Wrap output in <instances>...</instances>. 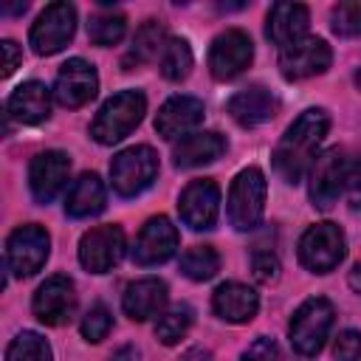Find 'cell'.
<instances>
[{
	"label": "cell",
	"instance_id": "obj_36",
	"mask_svg": "<svg viewBox=\"0 0 361 361\" xmlns=\"http://www.w3.org/2000/svg\"><path fill=\"white\" fill-rule=\"evenodd\" d=\"M240 361H282V355H279V347H276V341L274 338H268V336H259L245 353H243V358Z\"/></svg>",
	"mask_w": 361,
	"mask_h": 361
},
{
	"label": "cell",
	"instance_id": "obj_14",
	"mask_svg": "<svg viewBox=\"0 0 361 361\" xmlns=\"http://www.w3.org/2000/svg\"><path fill=\"white\" fill-rule=\"evenodd\" d=\"M96 93H99V73L90 62L73 56L59 68L54 82V96L62 107H82L90 99H96Z\"/></svg>",
	"mask_w": 361,
	"mask_h": 361
},
{
	"label": "cell",
	"instance_id": "obj_39",
	"mask_svg": "<svg viewBox=\"0 0 361 361\" xmlns=\"http://www.w3.org/2000/svg\"><path fill=\"white\" fill-rule=\"evenodd\" d=\"M212 358V353L206 350V347H192V350H186L178 361H209Z\"/></svg>",
	"mask_w": 361,
	"mask_h": 361
},
{
	"label": "cell",
	"instance_id": "obj_33",
	"mask_svg": "<svg viewBox=\"0 0 361 361\" xmlns=\"http://www.w3.org/2000/svg\"><path fill=\"white\" fill-rule=\"evenodd\" d=\"M110 327H113V316H110V310L102 305V302H96L87 313H85V319H82V336L87 338V341H102V338H107V333H110Z\"/></svg>",
	"mask_w": 361,
	"mask_h": 361
},
{
	"label": "cell",
	"instance_id": "obj_32",
	"mask_svg": "<svg viewBox=\"0 0 361 361\" xmlns=\"http://www.w3.org/2000/svg\"><path fill=\"white\" fill-rule=\"evenodd\" d=\"M330 20L338 37H361V0H347L333 6Z\"/></svg>",
	"mask_w": 361,
	"mask_h": 361
},
{
	"label": "cell",
	"instance_id": "obj_21",
	"mask_svg": "<svg viewBox=\"0 0 361 361\" xmlns=\"http://www.w3.org/2000/svg\"><path fill=\"white\" fill-rule=\"evenodd\" d=\"M212 307L223 322L231 324H245L257 316L259 310V296L254 288L243 285V282H223L217 285V290L212 293Z\"/></svg>",
	"mask_w": 361,
	"mask_h": 361
},
{
	"label": "cell",
	"instance_id": "obj_3",
	"mask_svg": "<svg viewBox=\"0 0 361 361\" xmlns=\"http://www.w3.org/2000/svg\"><path fill=\"white\" fill-rule=\"evenodd\" d=\"M265 195H268V183L262 169L248 166L243 169L228 189V220L237 231H251L259 226L262 212H265Z\"/></svg>",
	"mask_w": 361,
	"mask_h": 361
},
{
	"label": "cell",
	"instance_id": "obj_28",
	"mask_svg": "<svg viewBox=\"0 0 361 361\" xmlns=\"http://www.w3.org/2000/svg\"><path fill=\"white\" fill-rule=\"evenodd\" d=\"M180 271L195 282H206L220 271V254L212 245H192L180 257Z\"/></svg>",
	"mask_w": 361,
	"mask_h": 361
},
{
	"label": "cell",
	"instance_id": "obj_41",
	"mask_svg": "<svg viewBox=\"0 0 361 361\" xmlns=\"http://www.w3.org/2000/svg\"><path fill=\"white\" fill-rule=\"evenodd\" d=\"M347 282H350V288H353L355 293H361V262H358V265H353V271H350Z\"/></svg>",
	"mask_w": 361,
	"mask_h": 361
},
{
	"label": "cell",
	"instance_id": "obj_25",
	"mask_svg": "<svg viewBox=\"0 0 361 361\" xmlns=\"http://www.w3.org/2000/svg\"><path fill=\"white\" fill-rule=\"evenodd\" d=\"M104 203H107V192L96 172L79 175L65 195V212L71 217H93L104 209Z\"/></svg>",
	"mask_w": 361,
	"mask_h": 361
},
{
	"label": "cell",
	"instance_id": "obj_22",
	"mask_svg": "<svg viewBox=\"0 0 361 361\" xmlns=\"http://www.w3.org/2000/svg\"><path fill=\"white\" fill-rule=\"evenodd\" d=\"M6 116L17 118L20 124H39L51 116V93L42 82L31 79L11 90L6 102Z\"/></svg>",
	"mask_w": 361,
	"mask_h": 361
},
{
	"label": "cell",
	"instance_id": "obj_18",
	"mask_svg": "<svg viewBox=\"0 0 361 361\" xmlns=\"http://www.w3.org/2000/svg\"><path fill=\"white\" fill-rule=\"evenodd\" d=\"M203 102L195 96H172L161 104L158 116H155V130L161 138L175 141V138H186L200 121H203Z\"/></svg>",
	"mask_w": 361,
	"mask_h": 361
},
{
	"label": "cell",
	"instance_id": "obj_4",
	"mask_svg": "<svg viewBox=\"0 0 361 361\" xmlns=\"http://www.w3.org/2000/svg\"><path fill=\"white\" fill-rule=\"evenodd\" d=\"M333 316H336L333 305L324 296H310L307 302H302L290 319V327H288L293 350L299 355H316L330 336Z\"/></svg>",
	"mask_w": 361,
	"mask_h": 361
},
{
	"label": "cell",
	"instance_id": "obj_13",
	"mask_svg": "<svg viewBox=\"0 0 361 361\" xmlns=\"http://www.w3.org/2000/svg\"><path fill=\"white\" fill-rule=\"evenodd\" d=\"M178 212H180V220L189 228H195V231L212 228L217 223V214H220V189H217V183L209 180V178L192 180L180 192Z\"/></svg>",
	"mask_w": 361,
	"mask_h": 361
},
{
	"label": "cell",
	"instance_id": "obj_11",
	"mask_svg": "<svg viewBox=\"0 0 361 361\" xmlns=\"http://www.w3.org/2000/svg\"><path fill=\"white\" fill-rule=\"evenodd\" d=\"M254 59V45L251 37L240 28H228L223 34L214 37L212 48H209V68L214 79H234L240 76Z\"/></svg>",
	"mask_w": 361,
	"mask_h": 361
},
{
	"label": "cell",
	"instance_id": "obj_6",
	"mask_svg": "<svg viewBox=\"0 0 361 361\" xmlns=\"http://www.w3.org/2000/svg\"><path fill=\"white\" fill-rule=\"evenodd\" d=\"M347 254L344 231L336 223H316L299 240V259L313 274H330Z\"/></svg>",
	"mask_w": 361,
	"mask_h": 361
},
{
	"label": "cell",
	"instance_id": "obj_23",
	"mask_svg": "<svg viewBox=\"0 0 361 361\" xmlns=\"http://www.w3.org/2000/svg\"><path fill=\"white\" fill-rule=\"evenodd\" d=\"M310 23V11L302 3H276L268 11V39L279 48H288L299 39H305Z\"/></svg>",
	"mask_w": 361,
	"mask_h": 361
},
{
	"label": "cell",
	"instance_id": "obj_15",
	"mask_svg": "<svg viewBox=\"0 0 361 361\" xmlns=\"http://www.w3.org/2000/svg\"><path fill=\"white\" fill-rule=\"evenodd\" d=\"M347 158L338 147L322 152L310 166V200L316 209H330L344 192Z\"/></svg>",
	"mask_w": 361,
	"mask_h": 361
},
{
	"label": "cell",
	"instance_id": "obj_26",
	"mask_svg": "<svg viewBox=\"0 0 361 361\" xmlns=\"http://www.w3.org/2000/svg\"><path fill=\"white\" fill-rule=\"evenodd\" d=\"M164 45H166V28H164L158 20H147V23L135 31L133 48H130L124 65H130L133 59H135V62H149V59H155V56L164 51Z\"/></svg>",
	"mask_w": 361,
	"mask_h": 361
},
{
	"label": "cell",
	"instance_id": "obj_9",
	"mask_svg": "<svg viewBox=\"0 0 361 361\" xmlns=\"http://www.w3.org/2000/svg\"><path fill=\"white\" fill-rule=\"evenodd\" d=\"M124 257V231L121 226H96L79 240V262L90 274H107Z\"/></svg>",
	"mask_w": 361,
	"mask_h": 361
},
{
	"label": "cell",
	"instance_id": "obj_16",
	"mask_svg": "<svg viewBox=\"0 0 361 361\" xmlns=\"http://www.w3.org/2000/svg\"><path fill=\"white\" fill-rule=\"evenodd\" d=\"M71 175V158L59 149H45L39 155H34L31 166H28V186L37 203H51L62 186L68 183Z\"/></svg>",
	"mask_w": 361,
	"mask_h": 361
},
{
	"label": "cell",
	"instance_id": "obj_27",
	"mask_svg": "<svg viewBox=\"0 0 361 361\" xmlns=\"http://www.w3.org/2000/svg\"><path fill=\"white\" fill-rule=\"evenodd\" d=\"M192 62H195V56H192V48H189L186 39H180V37L166 39V45L161 51V62H158L164 79H169V82L186 79L189 71H192Z\"/></svg>",
	"mask_w": 361,
	"mask_h": 361
},
{
	"label": "cell",
	"instance_id": "obj_35",
	"mask_svg": "<svg viewBox=\"0 0 361 361\" xmlns=\"http://www.w3.org/2000/svg\"><path fill=\"white\" fill-rule=\"evenodd\" d=\"M251 271L257 282H274L279 276V259L271 251H254L251 257Z\"/></svg>",
	"mask_w": 361,
	"mask_h": 361
},
{
	"label": "cell",
	"instance_id": "obj_10",
	"mask_svg": "<svg viewBox=\"0 0 361 361\" xmlns=\"http://www.w3.org/2000/svg\"><path fill=\"white\" fill-rule=\"evenodd\" d=\"M34 316L42 322V324H51V327H62L73 319L76 313V288L68 276L62 274H54L48 276L37 293H34Z\"/></svg>",
	"mask_w": 361,
	"mask_h": 361
},
{
	"label": "cell",
	"instance_id": "obj_34",
	"mask_svg": "<svg viewBox=\"0 0 361 361\" xmlns=\"http://www.w3.org/2000/svg\"><path fill=\"white\" fill-rule=\"evenodd\" d=\"M336 361H361V333L358 330H341L333 344Z\"/></svg>",
	"mask_w": 361,
	"mask_h": 361
},
{
	"label": "cell",
	"instance_id": "obj_42",
	"mask_svg": "<svg viewBox=\"0 0 361 361\" xmlns=\"http://www.w3.org/2000/svg\"><path fill=\"white\" fill-rule=\"evenodd\" d=\"M355 85L361 87V68H358V73H355Z\"/></svg>",
	"mask_w": 361,
	"mask_h": 361
},
{
	"label": "cell",
	"instance_id": "obj_7",
	"mask_svg": "<svg viewBox=\"0 0 361 361\" xmlns=\"http://www.w3.org/2000/svg\"><path fill=\"white\" fill-rule=\"evenodd\" d=\"M51 254V237L42 226L28 223L8 234L6 240V265L14 276H34Z\"/></svg>",
	"mask_w": 361,
	"mask_h": 361
},
{
	"label": "cell",
	"instance_id": "obj_30",
	"mask_svg": "<svg viewBox=\"0 0 361 361\" xmlns=\"http://www.w3.org/2000/svg\"><path fill=\"white\" fill-rule=\"evenodd\" d=\"M192 322H195V310H192L189 305H175V307H169V310L158 319L155 336L161 338V344H178V341L189 333Z\"/></svg>",
	"mask_w": 361,
	"mask_h": 361
},
{
	"label": "cell",
	"instance_id": "obj_20",
	"mask_svg": "<svg viewBox=\"0 0 361 361\" xmlns=\"http://www.w3.org/2000/svg\"><path fill=\"white\" fill-rule=\"evenodd\" d=\"M166 299H169L166 282L158 276H144V279H135L124 288L121 307L133 322H147L166 307Z\"/></svg>",
	"mask_w": 361,
	"mask_h": 361
},
{
	"label": "cell",
	"instance_id": "obj_40",
	"mask_svg": "<svg viewBox=\"0 0 361 361\" xmlns=\"http://www.w3.org/2000/svg\"><path fill=\"white\" fill-rule=\"evenodd\" d=\"M110 361H141V353H138L133 344H127V347L116 350V355H113Z\"/></svg>",
	"mask_w": 361,
	"mask_h": 361
},
{
	"label": "cell",
	"instance_id": "obj_2",
	"mask_svg": "<svg viewBox=\"0 0 361 361\" xmlns=\"http://www.w3.org/2000/svg\"><path fill=\"white\" fill-rule=\"evenodd\" d=\"M144 113H147L144 93L141 90H121L102 104V110L96 113V118L90 124V135L99 144H118L121 138H127L141 124Z\"/></svg>",
	"mask_w": 361,
	"mask_h": 361
},
{
	"label": "cell",
	"instance_id": "obj_31",
	"mask_svg": "<svg viewBox=\"0 0 361 361\" xmlns=\"http://www.w3.org/2000/svg\"><path fill=\"white\" fill-rule=\"evenodd\" d=\"M124 28H127V20L124 14L118 11H96L87 23V37L96 42V45H116L121 37H124Z\"/></svg>",
	"mask_w": 361,
	"mask_h": 361
},
{
	"label": "cell",
	"instance_id": "obj_17",
	"mask_svg": "<svg viewBox=\"0 0 361 361\" xmlns=\"http://www.w3.org/2000/svg\"><path fill=\"white\" fill-rule=\"evenodd\" d=\"M178 228L172 226L169 217L158 214V217H149L135 240V248H133V259L138 265H161L166 262L175 251H178Z\"/></svg>",
	"mask_w": 361,
	"mask_h": 361
},
{
	"label": "cell",
	"instance_id": "obj_5",
	"mask_svg": "<svg viewBox=\"0 0 361 361\" xmlns=\"http://www.w3.org/2000/svg\"><path fill=\"white\" fill-rule=\"evenodd\" d=\"M155 175H158V155L147 144L127 147L110 161V180L121 197L141 195L155 180Z\"/></svg>",
	"mask_w": 361,
	"mask_h": 361
},
{
	"label": "cell",
	"instance_id": "obj_38",
	"mask_svg": "<svg viewBox=\"0 0 361 361\" xmlns=\"http://www.w3.org/2000/svg\"><path fill=\"white\" fill-rule=\"evenodd\" d=\"M0 51H3V76H11V73L17 71L23 54H20V48H17L14 39H3V42H0Z\"/></svg>",
	"mask_w": 361,
	"mask_h": 361
},
{
	"label": "cell",
	"instance_id": "obj_37",
	"mask_svg": "<svg viewBox=\"0 0 361 361\" xmlns=\"http://www.w3.org/2000/svg\"><path fill=\"white\" fill-rule=\"evenodd\" d=\"M344 192L353 209L361 206V155L355 161H347V172H344Z\"/></svg>",
	"mask_w": 361,
	"mask_h": 361
},
{
	"label": "cell",
	"instance_id": "obj_24",
	"mask_svg": "<svg viewBox=\"0 0 361 361\" xmlns=\"http://www.w3.org/2000/svg\"><path fill=\"white\" fill-rule=\"evenodd\" d=\"M223 152H226V138L220 133H189L175 144L172 158L178 169H195L217 161Z\"/></svg>",
	"mask_w": 361,
	"mask_h": 361
},
{
	"label": "cell",
	"instance_id": "obj_29",
	"mask_svg": "<svg viewBox=\"0 0 361 361\" xmlns=\"http://www.w3.org/2000/svg\"><path fill=\"white\" fill-rule=\"evenodd\" d=\"M6 361H54V353H51V344L39 333L23 330L11 338L6 350Z\"/></svg>",
	"mask_w": 361,
	"mask_h": 361
},
{
	"label": "cell",
	"instance_id": "obj_19",
	"mask_svg": "<svg viewBox=\"0 0 361 361\" xmlns=\"http://www.w3.org/2000/svg\"><path fill=\"white\" fill-rule=\"evenodd\" d=\"M276 110H279L276 96L262 85L243 87L240 93H234L228 99V116L240 127H259V124L271 121L276 116Z\"/></svg>",
	"mask_w": 361,
	"mask_h": 361
},
{
	"label": "cell",
	"instance_id": "obj_8",
	"mask_svg": "<svg viewBox=\"0 0 361 361\" xmlns=\"http://www.w3.org/2000/svg\"><path fill=\"white\" fill-rule=\"evenodd\" d=\"M73 31H76V8L71 3H51L31 25L28 34L31 51L39 56H51L73 39Z\"/></svg>",
	"mask_w": 361,
	"mask_h": 361
},
{
	"label": "cell",
	"instance_id": "obj_1",
	"mask_svg": "<svg viewBox=\"0 0 361 361\" xmlns=\"http://www.w3.org/2000/svg\"><path fill=\"white\" fill-rule=\"evenodd\" d=\"M330 130V118L322 107L305 110L279 138L274 149V169L288 183H299L305 172H310L313 161L319 158V147Z\"/></svg>",
	"mask_w": 361,
	"mask_h": 361
},
{
	"label": "cell",
	"instance_id": "obj_12",
	"mask_svg": "<svg viewBox=\"0 0 361 361\" xmlns=\"http://www.w3.org/2000/svg\"><path fill=\"white\" fill-rule=\"evenodd\" d=\"M330 59H333V51L324 39L319 37H305L288 48H282L279 54V71L285 79L290 82H299V79H310V76H319L330 68Z\"/></svg>",
	"mask_w": 361,
	"mask_h": 361
}]
</instances>
